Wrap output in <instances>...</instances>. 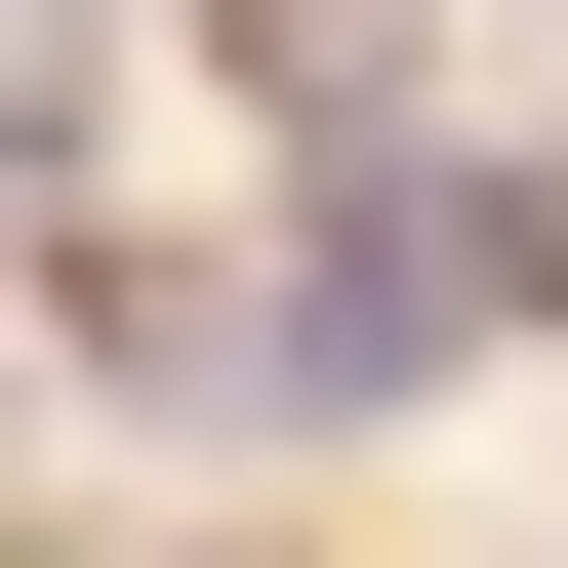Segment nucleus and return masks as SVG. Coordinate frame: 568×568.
Segmentation results:
<instances>
[{
  "mask_svg": "<svg viewBox=\"0 0 568 568\" xmlns=\"http://www.w3.org/2000/svg\"><path fill=\"white\" fill-rule=\"evenodd\" d=\"M41 163H82V0H0V203H41Z\"/></svg>",
  "mask_w": 568,
  "mask_h": 568,
  "instance_id": "obj_1",
  "label": "nucleus"
}]
</instances>
